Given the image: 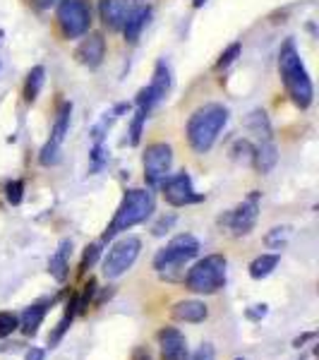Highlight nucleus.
Here are the masks:
<instances>
[{"mask_svg":"<svg viewBox=\"0 0 319 360\" xmlns=\"http://www.w3.org/2000/svg\"><path fill=\"white\" fill-rule=\"evenodd\" d=\"M98 10H101L103 25L111 29H123L135 5H132V0H98Z\"/></svg>","mask_w":319,"mask_h":360,"instance_id":"nucleus-13","label":"nucleus"},{"mask_svg":"<svg viewBox=\"0 0 319 360\" xmlns=\"http://www.w3.org/2000/svg\"><path fill=\"white\" fill-rule=\"evenodd\" d=\"M58 25L67 39L84 37L91 25V10L84 0H60L58 5Z\"/></svg>","mask_w":319,"mask_h":360,"instance_id":"nucleus-6","label":"nucleus"},{"mask_svg":"<svg viewBox=\"0 0 319 360\" xmlns=\"http://www.w3.org/2000/svg\"><path fill=\"white\" fill-rule=\"evenodd\" d=\"M240 49H242V46L237 44V41H235V44H230L228 49H226L223 53H221V58H219V60H216V70H226L228 65H233L235 58L240 56Z\"/></svg>","mask_w":319,"mask_h":360,"instance_id":"nucleus-30","label":"nucleus"},{"mask_svg":"<svg viewBox=\"0 0 319 360\" xmlns=\"http://www.w3.org/2000/svg\"><path fill=\"white\" fill-rule=\"evenodd\" d=\"M152 212H154V195L149 193V190H130V193L123 197V202H120L111 226H108L106 233H103V240H111L113 236L147 221V217Z\"/></svg>","mask_w":319,"mask_h":360,"instance_id":"nucleus-3","label":"nucleus"},{"mask_svg":"<svg viewBox=\"0 0 319 360\" xmlns=\"http://www.w3.org/2000/svg\"><path fill=\"white\" fill-rule=\"evenodd\" d=\"M259 217V193H252L240 207L228 214V226L233 236H247L254 229Z\"/></svg>","mask_w":319,"mask_h":360,"instance_id":"nucleus-11","label":"nucleus"},{"mask_svg":"<svg viewBox=\"0 0 319 360\" xmlns=\"http://www.w3.org/2000/svg\"><path fill=\"white\" fill-rule=\"evenodd\" d=\"M77 312H79V300H77V295H74V298L67 303V310H65V315H63L60 322H58L56 332L48 336V344H51V346L60 344V339L65 336V332L70 329V324H72V319H74V315H77Z\"/></svg>","mask_w":319,"mask_h":360,"instance_id":"nucleus-21","label":"nucleus"},{"mask_svg":"<svg viewBox=\"0 0 319 360\" xmlns=\"http://www.w3.org/2000/svg\"><path fill=\"white\" fill-rule=\"evenodd\" d=\"M204 3H207V0H195L193 5H195V8H202V5H204Z\"/></svg>","mask_w":319,"mask_h":360,"instance_id":"nucleus-41","label":"nucleus"},{"mask_svg":"<svg viewBox=\"0 0 319 360\" xmlns=\"http://www.w3.org/2000/svg\"><path fill=\"white\" fill-rule=\"evenodd\" d=\"M171 68H168L166 60H159L156 63V70H154V79L149 86H144L142 91L137 94V108H142L144 113H149L156 103L164 98L168 91H171Z\"/></svg>","mask_w":319,"mask_h":360,"instance_id":"nucleus-9","label":"nucleus"},{"mask_svg":"<svg viewBox=\"0 0 319 360\" xmlns=\"http://www.w3.org/2000/svg\"><path fill=\"white\" fill-rule=\"evenodd\" d=\"M46 310H48V307H46L44 303L27 307L25 315H22V332H25L27 336L37 334L39 327H41V322H44V317H46Z\"/></svg>","mask_w":319,"mask_h":360,"instance_id":"nucleus-19","label":"nucleus"},{"mask_svg":"<svg viewBox=\"0 0 319 360\" xmlns=\"http://www.w3.org/2000/svg\"><path fill=\"white\" fill-rule=\"evenodd\" d=\"M106 149H103L101 142H96V147L91 149V171H98V168L103 166V161H106Z\"/></svg>","mask_w":319,"mask_h":360,"instance_id":"nucleus-33","label":"nucleus"},{"mask_svg":"<svg viewBox=\"0 0 319 360\" xmlns=\"http://www.w3.org/2000/svg\"><path fill=\"white\" fill-rule=\"evenodd\" d=\"M147 115L149 113H144L142 108H137V113H135V118H132V123H130V147H137L139 144V139H142V127H144V120H147Z\"/></svg>","mask_w":319,"mask_h":360,"instance_id":"nucleus-27","label":"nucleus"},{"mask_svg":"<svg viewBox=\"0 0 319 360\" xmlns=\"http://www.w3.org/2000/svg\"><path fill=\"white\" fill-rule=\"evenodd\" d=\"M310 339H315V332H312V334H303V336H298V339L293 341V346H298V348H300V346L305 344V341H310Z\"/></svg>","mask_w":319,"mask_h":360,"instance_id":"nucleus-38","label":"nucleus"},{"mask_svg":"<svg viewBox=\"0 0 319 360\" xmlns=\"http://www.w3.org/2000/svg\"><path fill=\"white\" fill-rule=\"evenodd\" d=\"M60 147L63 144H56V142H46L41 154H39V161H41V166H56L58 161H60Z\"/></svg>","mask_w":319,"mask_h":360,"instance_id":"nucleus-26","label":"nucleus"},{"mask_svg":"<svg viewBox=\"0 0 319 360\" xmlns=\"http://www.w3.org/2000/svg\"><path fill=\"white\" fill-rule=\"evenodd\" d=\"M74 56H77V60L89 70L98 68L103 63V58H106V39H103L101 34H89V37L79 44Z\"/></svg>","mask_w":319,"mask_h":360,"instance_id":"nucleus-14","label":"nucleus"},{"mask_svg":"<svg viewBox=\"0 0 319 360\" xmlns=\"http://www.w3.org/2000/svg\"><path fill=\"white\" fill-rule=\"evenodd\" d=\"M173 166V149L166 142L149 144L147 152H144V180H147L152 188L161 185L168 178V171Z\"/></svg>","mask_w":319,"mask_h":360,"instance_id":"nucleus-8","label":"nucleus"},{"mask_svg":"<svg viewBox=\"0 0 319 360\" xmlns=\"http://www.w3.org/2000/svg\"><path fill=\"white\" fill-rule=\"evenodd\" d=\"M178 219H176V214H171V217H164V219H159V224L154 226V236H166L168 231L173 229V224H176Z\"/></svg>","mask_w":319,"mask_h":360,"instance_id":"nucleus-34","label":"nucleus"},{"mask_svg":"<svg viewBox=\"0 0 319 360\" xmlns=\"http://www.w3.org/2000/svg\"><path fill=\"white\" fill-rule=\"evenodd\" d=\"M98 255H101V248H98V245H89V248H86V252H84V257H82V266H79V271H82V274H84L86 269H91V266H94V262L98 259Z\"/></svg>","mask_w":319,"mask_h":360,"instance_id":"nucleus-32","label":"nucleus"},{"mask_svg":"<svg viewBox=\"0 0 319 360\" xmlns=\"http://www.w3.org/2000/svg\"><path fill=\"white\" fill-rule=\"evenodd\" d=\"M247 127H250L254 135H259V139H271L269 115H266L262 108H257V111L250 113V118H247Z\"/></svg>","mask_w":319,"mask_h":360,"instance_id":"nucleus-23","label":"nucleus"},{"mask_svg":"<svg viewBox=\"0 0 319 360\" xmlns=\"http://www.w3.org/2000/svg\"><path fill=\"white\" fill-rule=\"evenodd\" d=\"M226 264L223 255H209L188 271L185 283L193 293H216L226 283Z\"/></svg>","mask_w":319,"mask_h":360,"instance_id":"nucleus-4","label":"nucleus"},{"mask_svg":"<svg viewBox=\"0 0 319 360\" xmlns=\"http://www.w3.org/2000/svg\"><path fill=\"white\" fill-rule=\"evenodd\" d=\"M278 255H262V257H257L254 262L250 264V276L252 278H264V276H269L271 271L278 266Z\"/></svg>","mask_w":319,"mask_h":360,"instance_id":"nucleus-24","label":"nucleus"},{"mask_svg":"<svg viewBox=\"0 0 319 360\" xmlns=\"http://www.w3.org/2000/svg\"><path fill=\"white\" fill-rule=\"evenodd\" d=\"M44 79H46V68L44 65H37L32 68V72L27 75V82H25V101L27 103H34L41 94V86H44Z\"/></svg>","mask_w":319,"mask_h":360,"instance_id":"nucleus-20","label":"nucleus"},{"mask_svg":"<svg viewBox=\"0 0 319 360\" xmlns=\"http://www.w3.org/2000/svg\"><path fill=\"white\" fill-rule=\"evenodd\" d=\"M3 34H5V32H3V29H0V37H3Z\"/></svg>","mask_w":319,"mask_h":360,"instance_id":"nucleus-42","label":"nucleus"},{"mask_svg":"<svg viewBox=\"0 0 319 360\" xmlns=\"http://www.w3.org/2000/svg\"><path fill=\"white\" fill-rule=\"evenodd\" d=\"M278 72H281L283 86H286L288 96L298 108H310L312 98H315V89H312V79L300 60V53L293 41H286L278 53Z\"/></svg>","mask_w":319,"mask_h":360,"instance_id":"nucleus-1","label":"nucleus"},{"mask_svg":"<svg viewBox=\"0 0 319 360\" xmlns=\"http://www.w3.org/2000/svg\"><path fill=\"white\" fill-rule=\"evenodd\" d=\"M17 327H20V319H17V315H13V312H0V339L10 336Z\"/></svg>","mask_w":319,"mask_h":360,"instance_id":"nucleus-29","label":"nucleus"},{"mask_svg":"<svg viewBox=\"0 0 319 360\" xmlns=\"http://www.w3.org/2000/svg\"><path fill=\"white\" fill-rule=\"evenodd\" d=\"M252 161H254V166H257L259 173H269L278 161V149H276L274 139H262V144L254 149Z\"/></svg>","mask_w":319,"mask_h":360,"instance_id":"nucleus-17","label":"nucleus"},{"mask_svg":"<svg viewBox=\"0 0 319 360\" xmlns=\"http://www.w3.org/2000/svg\"><path fill=\"white\" fill-rule=\"evenodd\" d=\"M288 238H291V229H288V226H276V229H271L269 233H266L264 243H266V248L281 250L288 243Z\"/></svg>","mask_w":319,"mask_h":360,"instance_id":"nucleus-25","label":"nucleus"},{"mask_svg":"<svg viewBox=\"0 0 319 360\" xmlns=\"http://www.w3.org/2000/svg\"><path fill=\"white\" fill-rule=\"evenodd\" d=\"M46 353L41 351V348H32V351L27 353V360H44Z\"/></svg>","mask_w":319,"mask_h":360,"instance_id":"nucleus-36","label":"nucleus"},{"mask_svg":"<svg viewBox=\"0 0 319 360\" xmlns=\"http://www.w3.org/2000/svg\"><path fill=\"white\" fill-rule=\"evenodd\" d=\"M230 154H233L235 161H252L254 159V149L247 139H237L233 144V149H230Z\"/></svg>","mask_w":319,"mask_h":360,"instance_id":"nucleus-28","label":"nucleus"},{"mask_svg":"<svg viewBox=\"0 0 319 360\" xmlns=\"http://www.w3.org/2000/svg\"><path fill=\"white\" fill-rule=\"evenodd\" d=\"M70 250H72V243H70V240H63V243H60V248H58V252L48 259V271H51V276H53L56 281H60V283L65 281V278H67V271H70V264H67Z\"/></svg>","mask_w":319,"mask_h":360,"instance_id":"nucleus-18","label":"nucleus"},{"mask_svg":"<svg viewBox=\"0 0 319 360\" xmlns=\"http://www.w3.org/2000/svg\"><path fill=\"white\" fill-rule=\"evenodd\" d=\"M135 360H149V353H147V351H142V348H139V351L135 353Z\"/></svg>","mask_w":319,"mask_h":360,"instance_id":"nucleus-39","label":"nucleus"},{"mask_svg":"<svg viewBox=\"0 0 319 360\" xmlns=\"http://www.w3.org/2000/svg\"><path fill=\"white\" fill-rule=\"evenodd\" d=\"M70 115H72V103L65 101L60 106V111H58V118L53 123V132H51V142L63 144V139H65L67 130H70Z\"/></svg>","mask_w":319,"mask_h":360,"instance_id":"nucleus-22","label":"nucleus"},{"mask_svg":"<svg viewBox=\"0 0 319 360\" xmlns=\"http://www.w3.org/2000/svg\"><path fill=\"white\" fill-rule=\"evenodd\" d=\"M173 315H176V319H181V322L197 324V322H204L209 310L202 300H183V303L173 307Z\"/></svg>","mask_w":319,"mask_h":360,"instance_id":"nucleus-16","label":"nucleus"},{"mask_svg":"<svg viewBox=\"0 0 319 360\" xmlns=\"http://www.w3.org/2000/svg\"><path fill=\"white\" fill-rule=\"evenodd\" d=\"M37 3L41 5V8H48V5H51V3H56V0H37Z\"/></svg>","mask_w":319,"mask_h":360,"instance_id":"nucleus-40","label":"nucleus"},{"mask_svg":"<svg viewBox=\"0 0 319 360\" xmlns=\"http://www.w3.org/2000/svg\"><path fill=\"white\" fill-rule=\"evenodd\" d=\"M5 197H8L10 205H20L22 197H25V183L22 180H13V183H8V188H5Z\"/></svg>","mask_w":319,"mask_h":360,"instance_id":"nucleus-31","label":"nucleus"},{"mask_svg":"<svg viewBox=\"0 0 319 360\" xmlns=\"http://www.w3.org/2000/svg\"><path fill=\"white\" fill-rule=\"evenodd\" d=\"M161 190H164V197L168 205L173 207H188V205H195V202H202L204 197L195 193V185H193V178L190 173H178L173 178H166L161 183Z\"/></svg>","mask_w":319,"mask_h":360,"instance_id":"nucleus-10","label":"nucleus"},{"mask_svg":"<svg viewBox=\"0 0 319 360\" xmlns=\"http://www.w3.org/2000/svg\"><path fill=\"white\" fill-rule=\"evenodd\" d=\"M149 17H152V8L149 5H142V8H135L132 10V15L125 20L123 25V32H125V39L130 44H135L139 39V34H142V29L147 27Z\"/></svg>","mask_w":319,"mask_h":360,"instance_id":"nucleus-15","label":"nucleus"},{"mask_svg":"<svg viewBox=\"0 0 319 360\" xmlns=\"http://www.w3.org/2000/svg\"><path fill=\"white\" fill-rule=\"evenodd\" d=\"M159 346H161V358L164 360H185L188 356V341L181 329L166 327L159 332Z\"/></svg>","mask_w":319,"mask_h":360,"instance_id":"nucleus-12","label":"nucleus"},{"mask_svg":"<svg viewBox=\"0 0 319 360\" xmlns=\"http://www.w3.org/2000/svg\"><path fill=\"white\" fill-rule=\"evenodd\" d=\"M190 360H214V346L211 344H204Z\"/></svg>","mask_w":319,"mask_h":360,"instance_id":"nucleus-35","label":"nucleus"},{"mask_svg":"<svg viewBox=\"0 0 319 360\" xmlns=\"http://www.w3.org/2000/svg\"><path fill=\"white\" fill-rule=\"evenodd\" d=\"M257 310H250L247 315H250L252 319H259V317H264L266 315V305H254Z\"/></svg>","mask_w":319,"mask_h":360,"instance_id":"nucleus-37","label":"nucleus"},{"mask_svg":"<svg viewBox=\"0 0 319 360\" xmlns=\"http://www.w3.org/2000/svg\"><path fill=\"white\" fill-rule=\"evenodd\" d=\"M235 360H245V358H235Z\"/></svg>","mask_w":319,"mask_h":360,"instance_id":"nucleus-43","label":"nucleus"},{"mask_svg":"<svg viewBox=\"0 0 319 360\" xmlns=\"http://www.w3.org/2000/svg\"><path fill=\"white\" fill-rule=\"evenodd\" d=\"M226 123H228V108H223L221 103H207V106L197 108L190 115V123H188L190 147L197 154H207L214 147L216 137L221 135Z\"/></svg>","mask_w":319,"mask_h":360,"instance_id":"nucleus-2","label":"nucleus"},{"mask_svg":"<svg viewBox=\"0 0 319 360\" xmlns=\"http://www.w3.org/2000/svg\"><path fill=\"white\" fill-rule=\"evenodd\" d=\"M200 255V240L190 233H183V236H176L171 243L159 250V255L154 257V269L156 271H171V269H178L183 266L185 262L195 259Z\"/></svg>","mask_w":319,"mask_h":360,"instance_id":"nucleus-5","label":"nucleus"},{"mask_svg":"<svg viewBox=\"0 0 319 360\" xmlns=\"http://www.w3.org/2000/svg\"><path fill=\"white\" fill-rule=\"evenodd\" d=\"M139 250H142V243L135 236H127L123 240H118L115 245L108 250L106 259H103V276L106 278H118L123 276L135 259L139 257Z\"/></svg>","mask_w":319,"mask_h":360,"instance_id":"nucleus-7","label":"nucleus"}]
</instances>
